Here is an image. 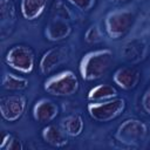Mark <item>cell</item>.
I'll return each instance as SVG.
<instances>
[{"label": "cell", "instance_id": "cell-18", "mask_svg": "<svg viewBox=\"0 0 150 150\" xmlns=\"http://www.w3.org/2000/svg\"><path fill=\"white\" fill-rule=\"evenodd\" d=\"M28 80L13 73H6L1 80V87L8 91H22L28 88Z\"/></svg>", "mask_w": 150, "mask_h": 150}, {"label": "cell", "instance_id": "cell-10", "mask_svg": "<svg viewBox=\"0 0 150 150\" xmlns=\"http://www.w3.org/2000/svg\"><path fill=\"white\" fill-rule=\"evenodd\" d=\"M59 105L54 101L46 97L39 98L32 108L33 118L40 123H50L59 116Z\"/></svg>", "mask_w": 150, "mask_h": 150}, {"label": "cell", "instance_id": "cell-12", "mask_svg": "<svg viewBox=\"0 0 150 150\" xmlns=\"http://www.w3.org/2000/svg\"><path fill=\"white\" fill-rule=\"evenodd\" d=\"M68 135L61 127V124H47L41 131V138L47 144L55 148H63L68 144Z\"/></svg>", "mask_w": 150, "mask_h": 150}, {"label": "cell", "instance_id": "cell-9", "mask_svg": "<svg viewBox=\"0 0 150 150\" xmlns=\"http://www.w3.org/2000/svg\"><path fill=\"white\" fill-rule=\"evenodd\" d=\"M142 74L141 70L136 67H120L112 74L114 83L122 90H134L139 81Z\"/></svg>", "mask_w": 150, "mask_h": 150}, {"label": "cell", "instance_id": "cell-8", "mask_svg": "<svg viewBox=\"0 0 150 150\" xmlns=\"http://www.w3.org/2000/svg\"><path fill=\"white\" fill-rule=\"evenodd\" d=\"M67 59H68V52L63 46L50 47L42 54L39 61V70L42 75H49L59 66L64 63Z\"/></svg>", "mask_w": 150, "mask_h": 150}, {"label": "cell", "instance_id": "cell-6", "mask_svg": "<svg viewBox=\"0 0 150 150\" xmlns=\"http://www.w3.org/2000/svg\"><path fill=\"white\" fill-rule=\"evenodd\" d=\"M4 60L9 68L21 74H30L35 68V54L27 45H14L9 47Z\"/></svg>", "mask_w": 150, "mask_h": 150}, {"label": "cell", "instance_id": "cell-17", "mask_svg": "<svg viewBox=\"0 0 150 150\" xmlns=\"http://www.w3.org/2000/svg\"><path fill=\"white\" fill-rule=\"evenodd\" d=\"M61 127L69 137H77L83 132L84 122L80 114H71L61 121Z\"/></svg>", "mask_w": 150, "mask_h": 150}, {"label": "cell", "instance_id": "cell-5", "mask_svg": "<svg viewBox=\"0 0 150 150\" xmlns=\"http://www.w3.org/2000/svg\"><path fill=\"white\" fill-rule=\"evenodd\" d=\"M135 23V14L129 9L111 11L104 16V28L107 35L112 40L124 38Z\"/></svg>", "mask_w": 150, "mask_h": 150}, {"label": "cell", "instance_id": "cell-11", "mask_svg": "<svg viewBox=\"0 0 150 150\" xmlns=\"http://www.w3.org/2000/svg\"><path fill=\"white\" fill-rule=\"evenodd\" d=\"M73 32L70 22L61 18H52L45 27L43 34L48 41L57 42L67 39Z\"/></svg>", "mask_w": 150, "mask_h": 150}, {"label": "cell", "instance_id": "cell-25", "mask_svg": "<svg viewBox=\"0 0 150 150\" xmlns=\"http://www.w3.org/2000/svg\"><path fill=\"white\" fill-rule=\"evenodd\" d=\"M112 4H115V5H121V4H125V2H128L129 0H110Z\"/></svg>", "mask_w": 150, "mask_h": 150}, {"label": "cell", "instance_id": "cell-19", "mask_svg": "<svg viewBox=\"0 0 150 150\" xmlns=\"http://www.w3.org/2000/svg\"><path fill=\"white\" fill-rule=\"evenodd\" d=\"M52 18H61L70 21L73 14L63 1H55L52 7Z\"/></svg>", "mask_w": 150, "mask_h": 150}, {"label": "cell", "instance_id": "cell-1", "mask_svg": "<svg viewBox=\"0 0 150 150\" xmlns=\"http://www.w3.org/2000/svg\"><path fill=\"white\" fill-rule=\"evenodd\" d=\"M114 62V53L109 48L95 49L86 53L79 64L80 76L83 81H95L102 79Z\"/></svg>", "mask_w": 150, "mask_h": 150}, {"label": "cell", "instance_id": "cell-24", "mask_svg": "<svg viewBox=\"0 0 150 150\" xmlns=\"http://www.w3.org/2000/svg\"><path fill=\"white\" fill-rule=\"evenodd\" d=\"M11 132H8V131H2V134H1V141H0V149H2L4 148V145L6 144V142L8 141V138L11 137Z\"/></svg>", "mask_w": 150, "mask_h": 150}, {"label": "cell", "instance_id": "cell-16", "mask_svg": "<svg viewBox=\"0 0 150 150\" xmlns=\"http://www.w3.org/2000/svg\"><path fill=\"white\" fill-rule=\"evenodd\" d=\"M0 21L1 33L6 27H13L16 21V7L13 0H0Z\"/></svg>", "mask_w": 150, "mask_h": 150}, {"label": "cell", "instance_id": "cell-23", "mask_svg": "<svg viewBox=\"0 0 150 150\" xmlns=\"http://www.w3.org/2000/svg\"><path fill=\"white\" fill-rule=\"evenodd\" d=\"M141 107L145 114L150 116V87L143 93L141 98Z\"/></svg>", "mask_w": 150, "mask_h": 150}, {"label": "cell", "instance_id": "cell-20", "mask_svg": "<svg viewBox=\"0 0 150 150\" xmlns=\"http://www.w3.org/2000/svg\"><path fill=\"white\" fill-rule=\"evenodd\" d=\"M67 1L81 12H89L96 5V0H67Z\"/></svg>", "mask_w": 150, "mask_h": 150}, {"label": "cell", "instance_id": "cell-14", "mask_svg": "<svg viewBox=\"0 0 150 150\" xmlns=\"http://www.w3.org/2000/svg\"><path fill=\"white\" fill-rule=\"evenodd\" d=\"M49 0H21L20 13L23 19L34 21L39 19L46 11Z\"/></svg>", "mask_w": 150, "mask_h": 150}, {"label": "cell", "instance_id": "cell-3", "mask_svg": "<svg viewBox=\"0 0 150 150\" xmlns=\"http://www.w3.org/2000/svg\"><path fill=\"white\" fill-rule=\"evenodd\" d=\"M148 136V125L138 118H127L116 129L114 138L122 145L137 148Z\"/></svg>", "mask_w": 150, "mask_h": 150}, {"label": "cell", "instance_id": "cell-22", "mask_svg": "<svg viewBox=\"0 0 150 150\" xmlns=\"http://www.w3.org/2000/svg\"><path fill=\"white\" fill-rule=\"evenodd\" d=\"M22 149H23V144L20 141V138H18L14 135H11V137L8 138V141L6 142V144L1 150H22Z\"/></svg>", "mask_w": 150, "mask_h": 150}, {"label": "cell", "instance_id": "cell-2", "mask_svg": "<svg viewBox=\"0 0 150 150\" xmlns=\"http://www.w3.org/2000/svg\"><path fill=\"white\" fill-rule=\"evenodd\" d=\"M80 89V82L73 70L66 69L46 79L43 90L56 97H67L76 94Z\"/></svg>", "mask_w": 150, "mask_h": 150}, {"label": "cell", "instance_id": "cell-4", "mask_svg": "<svg viewBox=\"0 0 150 150\" xmlns=\"http://www.w3.org/2000/svg\"><path fill=\"white\" fill-rule=\"evenodd\" d=\"M127 108V102L123 97H114L105 101L89 102L87 105L88 115L96 122L105 123L120 117Z\"/></svg>", "mask_w": 150, "mask_h": 150}, {"label": "cell", "instance_id": "cell-7", "mask_svg": "<svg viewBox=\"0 0 150 150\" xmlns=\"http://www.w3.org/2000/svg\"><path fill=\"white\" fill-rule=\"evenodd\" d=\"M27 108V98L22 94L5 95L0 98V114L4 121L13 123L19 121Z\"/></svg>", "mask_w": 150, "mask_h": 150}, {"label": "cell", "instance_id": "cell-21", "mask_svg": "<svg viewBox=\"0 0 150 150\" xmlns=\"http://www.w3.org/2000/svg\"><path fill=\"white\" fill-rule=\"evenodd\" d=\"M100 39H101V33L97 25H93L86 30L84 40L88 43H96L97 41H100Z\"/></svg>", "mask_w": 150, "mask_h": 150}, {"label": "cell", "instance_id": "cell-13", "mask_svg": "<svg viewBox=\"0 0 150 150\" xmlns=\"http://www.w3.org/2000/svg\"><path fill=\"white\" fill-rule=\"evenodd\" d=\"M146 52L148 47L143 40H131L123 45L121 49V55L127 62L137 63L145 57Z\"/></svg>", "mask_w": 150, "mask_h": 150}, {"label": "cell", "instance_id": "cell-15", "mask_svg": "<svg viewBox=\"0 0 150 150\" xmlns=\"http://www.w3.org/2000/svg\"><path fill=\"white\" fill-rule=\"evenodd\" d=\"M117 95H118V91L116 87L108 83H101L93 87L88 91L87 100L89 102H98V101H105V100L117 97Z\"/></svg>", "mask_w": 150, "mask_h": 150}]
</instances>
